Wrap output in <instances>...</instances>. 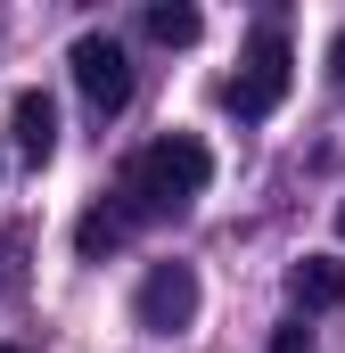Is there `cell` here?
Masks as SVG:
<instances>
[{"mask_svg": "<svg viewBox=\"0 0 345 353\" xmlns=\"http://www.w3.org/2000/svg\"><path fill=\"white\" fill-rule=\"evenodd\" d=\"M206 181H214V157H206V140L197 132H165V140H148L132 165H124V222H172V214H189L197 197H206Z\"/></svg>", "mask_w": 345, "mask_h": 353, "instance_id": "1", "label": "cell"}, {"mask_svg": "<svg viewBox=\"0 0 345 353\" xmlns=\"http://www.w3.org/2000/svg\"><path fill=\"white\" fill-rule=\"evenodd\" d=\"M132 321H140L148 337H181V329L197 321V271L189 263H157L140 279V296H132Z\"/></svg>", "mask_w": 345, "mask_h": 353, "instance_id": "3", "label": "cell"}, {"mask_svg": "<svg viewBox=\"0 0 345 353\" xmlns=\"http://www.w3.org/2000/svg\"><path fill=\"white\" fill-rule=\"evenodd\" d=\"M288 288H296L304 312H337L345 304V255H304V263L288 271Z\"/></svg>", "mask_w": 345, "mask_h": 353, "instance_id": "6", "label": "cell"}, {"mask_svg": "<svg viewBox=\"0 0 345 353\" xmlns=\"http://www.w3.org/2000/svg\"><path fill=\"white\" fill-rule=\"evenodd\" d=\"M124 230H132V222H124L115 205H90L83 222H75V255H83V263H107V255L124 247Z\"/></svg>", "mask_w": 345, "mask_h": 353, "instance_id": "7", "label": "cell"}, {"mask_svg": "<svg viewBox=\"0 0 345 353\" xmlns=\"http://www.w3.org/2000/svg\"><path fill=\"white\" fill-rule=\"evenodd\" d=\"M0 353H25V345H0Z\"/></svg>", "mask_w": 345, "mask_h": 353, "instance_id": "11", "label": "cell"}, {"mask_svg": "<svg viewBox=\"0 0 345 353\" xmlns=\"http://www.w3.org/2000/svg\"><path fill=\"white\" fill-rule=\"evenodd\" d=\"M271 353H313V329H304V321H279V329H271Z\"/></svg>", "mask_w": 345, "mask_h": 353, "instance_id": "9", "label": "cell"}, {"mask_svg": "<svg viewBox=\"0 0 345 353\" xmlns=\"http://www.w3.org/2000/svg\"><path fill=\"white\" fill-rule=\"evenodd\" d=\"M66 66H75V90H83L99 115H115V107L132 99V58H124V41H115V33H83Z\"/></svg>", "mask_w": 345, "mask_h": 353, "instance_id": "4", "label": "cell"}, {"mask_svg": "<svg viewBox=\"0 0 345 353\" xmlns=\"http://www.w3.org/2000/svg\"><path fill=\"white\" fill-rule=\"evenodd\" d=\"M197 25H206V17H197L189 0H157V8H148V41H165V50H189Z\"/></svg>", "mask_w": 345, "mask_h": 353, "instance_id": "8", "label": "cell"}, {"mask_svg": "<svg viewBox=\"0 0 345 353\" xmlns=\"http://www.w3.org/2000/svg\"><path fill=\"white\" fill-rule=\"evenodd\" d=\"M337 230H345V205H337Z\"/></svg>", "mask_w": 345, "mask_h": 353, "instance_id": "12", "label": "cell"}, {"mask_svg": "<svg viewBox=\"0 0 345 353\" xmlns=\"http://www.w3.org/2000/svg\"><path fill=\"white\" fill-rule=\"evenodd\" d=\"M8 132H17V148H25L33 165H50V157H58V99H50V90H17Z\"/></svg>", "mask_w": 345, "mask_h": 353, "instance_id": "5", "label": "cell"}, {"mask_svg": "<svg viewBox=\"0 0 345 353\" xmlns=\"http://www.w3.org/2000/svg\"><path fill=\"white\" fill-rule=\"evenodd\" d=\"M329 74L345 83V25H337V41H329Z\"/></svg>", "mask_w": 345, "mask_h": 353, "instance_id": "10", "label": "cell"}, {"mask_svg": "<svg viewBox=\"0 0 345 353\" xmlns=\"http://www.w3.org/2000/svg\"><path fill=\"white\" fill-rule=\"evenodd\" d=\"M288 83H296V50H288L279 25H263L255 41H247V58H239V74L222 83V107H230L239 123H263V115L288 99Z\"/></svg>", "mask_w": 345, "mask_h": 353, "instance_id": "2", "label": "cell"}]
</instances>
